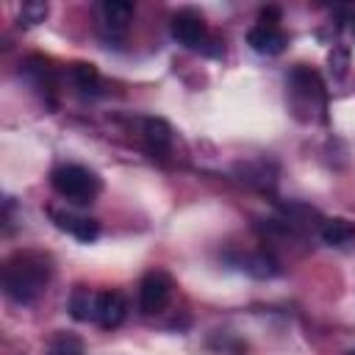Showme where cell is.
Wrapping results in <instances>:
<instances>
[{
  "label": "cell",
  "mask_w": 355,
  "mask_h": 355,
  "mask_svg": "<svg viewBox=\"0 0 355 355\" xmlns=\"http://www.w3.org/2000/svg\"><path fill=\"white\" fill-rule=\"evenodd\" d=\"M69 75H72V83L83 92V94H94L100 89V75L94 69V64H86V61H78L69 67Z\"/></svg>",
  "instance_id": "13"
},
{
  "label": "cell",
  "mask_w": 355,
  "mask_h": 355,
  "mask_svg": "<svg viewBox=\"0 0 355 355\" xmlns=\"http://www.w3.org/2000/svg\"><path fill=\"white\" fill-rule=\"evenodd\" d=\"M247 44L261 55H280L286 50V44H288V36L277 25H261L258 22L255 28H250Z\"/></svg>",
  "instance_id": "8"
},
{
  "label": "cell",
  "mask_w": 355,
  "mask_h": 355,
  "mask_svg": "<svg viewBox=\"0 0 355 355\" xmlns=\"http://www.w3.org/2000/svg\"><path fill=\"white\" fill-rule=\"evenodd\" d=\"M144 141H147L150 153L166 155L169 147H172V128H169L164 119L150 116V119H144Z\"/></svg>",
  "instance_id": "10"
},
{
  "label": "cell",
  "mask_w": 355,
  "mask_h": 355,
  "mask_svg": "<svg viewBox=\"0 0 355 355\" xmlns=\"http://www.w3.org/2000/svg\"><path fill=\"white\" fill-rule=\"evenodd\" d=\"M349 28H352V36H355V14H352V19H349Z\"/></svg>",
  "instance_id": "18"
},
{
  "label": "cell",
  "mask_w": 355,
  "mask_h": 355,
  "mask_svg": "<svg viewBox=\"0 0 355 355\" xmlns=\"http://www.w3.org/2000/svg\"><path fill=\"white\" fill-rule=\"evenodd\" d=\"M169 31H172L175 42H180V44L189 47V50H200V47L205 44V39H208L205 19H202V14H197L194 8H180L178 14H172Z\"/></svg>",
  "instance_id": "5"
},
{
  "label": "cell",
  "mask_w": 355,
  "mask_h": 355,
  "mask_svg": "<svg viewBox=\"0 0 355 355\" xmlns=\"http://www.w3.org/2000/svg\"><path fill=\"white\" fill-rule=\"evenodd\" d=\"M288 92L294 111H324V86L313 69L294 67L288 72Z\"/></svg>",
  "instance_id": "3"
},
{
  "label": "cell",
  "mask_w": 355,
  "mask_h": 355,
  "mask_svg": "<svg viewBox=\"0 0 355 355\" xmlns=\"http://www.w3.org/2000/svg\"><path fill=\"white\" fill-rule=\"evenodd\" d=\"M100 17H103V28L111 36H122L128 31L130 17H133V3H128V0H103L100 3Z\"/></svg>",
  "instance_id": "9"
},
{
  "label": "cell",
  "mask_w": 355,
  "mask_h": 355,
  "mask_svg": "<svg viewBox=\"0 0 355 355\" xmlns=\"http://www.w3.org/2000/svg\"><path fill=\"white\" fill-rule=\"evenodd\" d=\"M258 22H261V25H277V22H280V8H275V6L263 8L261 17H258Z\"/></svg>",
  "instance_id": "17"
},
{
  "label": "cell",
  "mask_w": 355,
  "mask_h": 355,
  "mask_svg": "<svg viewBox=\"0 0 355 355\" xmlns=\"http://www.w3.org/2000/svg\"><path fill=\"white\" fill-rule=\"evenodd\" d=\"M50 183H53V189L64 200L78 202V205L94 202V197L103 191V180L92 169H86L80 164H61V166H55L53 175H50Z\"/></svg>",
  "instance_id": "2"
},
{
  "label": "cell",
  "mask_w": 355,
  "mask_h": 355,
  "mask_svg": "<svg viewBox=\"0 0 355 355\" xmlns=\"http://www.w3.org/2000/svg\"><path fill=\"white\" fill-rule=\"evenodd\" d=\"M347 355H355V349H349V352H347Z\"/></svg>",
  "instance_id": "19"
},
{
  "label": "cell",
  "mask_w": 355,
  "mask_h": 355,
  "mask_svg": "<svg viewBox=\"0 0 355 355\" xmlns=\"http://www.w3.org/2000/svg\"><path fill=\"white\" fill-rule=\"evenodd\" d=\"M319 236L327 247H349L355 241V225L347 219H324Z\"/></svg>",
  "instance_id": "12"
},
{
  "label": "cell",
  "mask_w": 355,
  "mask_h": 355,
  "mask_svg": "<svg viewBox=\"0 0 355 355\" xmlns=\"http://www.w3.org/2000/svg\"><path fill=\"white\" fill-rule=\"evenodd\" d=\"M347 64H349V53L344 47H333L330 50V69H333L336 78H341L347 72Z\"/></svg>",
  "instance_id": "16"
},
{
  "label": "cell",
  "mask_w": 355,
  "mask_h": 355,
  "mask_svg": "<svg viewBox=\"0 0 355 355\" xmlns=\"http://www.w3.org/2000/svg\"><path fill=\"white\" fill-rule=\"evenodd\" d=\"M172 277L164 269H150L139 283V308L141 313L153 316L161 313L172 300Z\"/></svg>",
  "instance_id": "4"
},
{
  "label": "cell",
  "mask_w": 355,
  "mask_h": 355,
  "mask_svg": "<svg viewBox=\"0 0 355 355\" xmlns=\"http://www.w3.org/2000/svg\"><path fill=\"white\" fill-rule=\"evenodd\" d=\"M50 219L55 222L58 230H67L69 236H75L78 241L89 244L100 236V225L97 219H89V216H78L72 211H61V208H50Z\"/></svg>",
  "instance_id": "6"
},
{
  "label": "cell",
  "mask_w": 355,
  "mask_h": 355,
  "mask_svg": "<svg viewBox=\"0 0 355 355\" xmlns=\"http://www.w3.org/2000/svg\"><path fill=\"white\" fill-rule=\"evenodd\" d=\"M67 308H69V316H72L75 322H89V319L94 322L97 294H94L92 288H86V286H75V288H72V294H69Z\"/></svg>",
  "instance_id": "11"
},
{
  "label": "cell",
  "mask_w": 355,
  "mask_h": 355,
  "mask_svg": "<svg viewBox=\"0 0 355 355\" xmlns=\"http://www.w3.org/2000/svg\"><path fill=\"white\" fill-rule=\"evenodd\" d=\"M44 17H47V3H42V0H28V3H22L17 19H19L22 28H31V25L44 22Z\"/></svg>",
  "instance_id": "15"
},
{
  "label": "cell",
  "mask_w": 355,
  "mask_h": 355,
  "mask_svg": "<svg viewBox=\"0 0 355 355\" xmlns=\"http://www.w3.org/2000/svg\"><path fill=\"white\" fill-rule=\"evenodd\" d=\"M128 316V302L119 291H100L97 294V311H94V322L103 330H114L125 322Z\"/></svg>",
  "instance_id": "7"
},
{
  "label": "cell",
  "mask_w": 355,
  "mask_h": 355,
  "mask_svg": "<svg viewBox=\"0 0 355 355\" xmlns=\"http://www.w3.org/2000/svg\"><path fill=\"white\" fill-rule=\"evenodd\" d=\"M53 277V258L44 250H17L3 266V291L17 305L36 302Z\"/></svg>",
  "instance_id": "1"
},
{
  "label": "cell",
  "mask_w": 355,
  "mask_h": 355,
  "mask_svg": "<svg viewBox=\"0 0 355 355\" xmlns=\"http://www.w3.org/2000/svg\"><path fill=\"white\" fill-rule=\"evenodd\" d=\"M44 355H83V341H80V336L61 330L47 341Z\"/></svg>",
  "instance_id": "14"
}]
</instances>
